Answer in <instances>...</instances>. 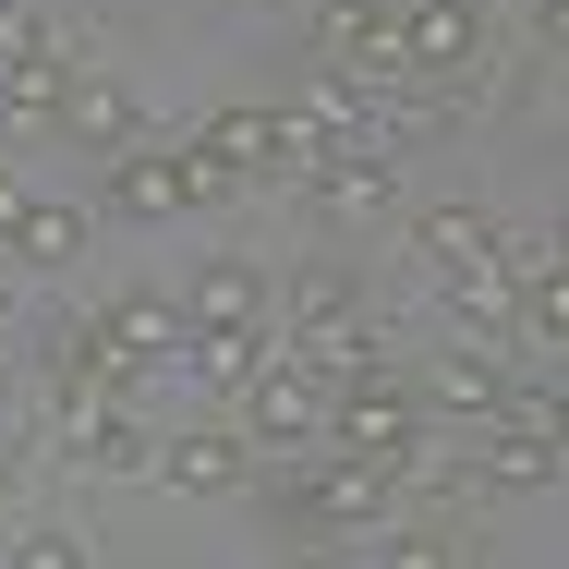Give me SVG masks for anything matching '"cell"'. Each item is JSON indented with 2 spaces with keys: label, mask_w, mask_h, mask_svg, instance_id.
Listing matches in <instances>:
<instances>
[{
  "label": "cell",
  "mask_w": 569,
  "mask_h": 569,
  "mask_svg": "<svg viewBox=\"0 0 569 569\" xmlns=\"http://www.w3.org/2000/svg\"><path fill=\"white\" fill-rule=\"evenodd\" d=\"M0 61H61V37H49L37 0H0Z\"/></svg>",
  "instance_id": "7402d4cb"
},
{
  "label": "cell",
  "mask_w": 569,
  "mask_h": 569,
  "mask_svg": "<svg viewBox=\"0 0 569 569\" xmlns=\"http://www.w3.org/2000/svg\"><path fill=\"white\" fill-rule=\"evenodd\" d=\"M242 437H254V449L328 437V363H316L303 340H267V363L242 376Z\"/></svg>",
  "instance_id": "3957f363"
},
{
  "label": "cell",
  "mask_w": 569,
  "mask_h": 569,
  "mask_svg": "<svg viewBox=\"0 0 569 569\" xmlns=\"http://www.w3.org/2000/svg\"><path fill=\"white\" fill-rule=\"evenodd\" d=\"M303 12H316V24H328V12H351V0H303Z\"/></svg>",
  "instance_id": "f546056e"
},
{
  "label": "cell",
  "mask_w": 569,
  "mask_h": 569,
  "mask_svg": "<svg viewBox=\"0 0 569 569\" xmlns=\"http://www.w3.org/2000/svg\"><path fill=\"white\" fill-rule=\"evenodd\" d=\"M0 425H12V376H0Z\"/></svg>",
  "instance_id": "1f68e13d"
},
{
  "label": "cell",
  "mask_w": 569,
  "mask_h": 569,
  "mask_svg": "<svg viewBox=\"0 0 569 569\" xmlns=\"http://www.w3.org/2000/svg\"><path fill=\"white\" fill-rule=\"evenodd\" d=\"M267 316H279V291H267L254 254H219V267L182 279V328H267Z\"/></svg>",
  "instance_id": "5bb4252c"
},
{
  "label": "cell",
  "mask_w": 569,
  "mask_h": 569,
  "mask_svg": "<svg viewBox=\"0 0 569 569\" xmlns=\"http://www.w3.org/2000/svg\"><path fill=\"white\" fill-rule=\"evenodd\" d=\"M558 254H569V219H558Z\"/></svg>",
  "instance_id": "d6a6232c"
},
{
  "label": "cell",
  "mask_w": 569,
  "mask_h": 569,
  "mask_svg": "<svg viewBox=\"0 0 569 569\" xmlns=\"http://www.w3.org/2000/svg\"><path fill=\"white\" fill-rule=\"evenodd\" d=\"M110 219H182V207H230V170L207 146H121L110 158Z\"/></svg>",
  "instance_id": "7a4b0ae2"
},
{
  "label": "cell",
  "mask_w": 569,
  "mask_h": 569,
  "mask_svg": "<svg viewBox=\"0 0 569 569\" xmlns=\"http://www.w3.org/2000/svg\"><path fill=\"white\" fill-rule=\"evenodd\" d=\"M533 24H546V49H569V0H533Z\"/></svg>",
  "instance_id": "d4e9b609"
},
{
  "label": "cell",
  "mask_w": 569,
  "mask_h": 569,
  "mask_svg": "<svg viewBox=\"0 0 569 569\" xmlns=\"http://www.w3.org/2000/svg\"><path fill=\"white\" fill-rule=\"evenodd\" d=\"M400 49H412L425 86L485 73V0H400Z\"/></svg>",
  "instance_id": "9c48e42d"
},
{
  "label": "cell",
  "mask_w": 569,
  "mask_h": 569,
  "mask_svg": "<svg viewBox=\"0 0 569 569\" xmlns=\"http://www.w3.org/2000/svg\"><path fill=\"white\" fill-rule=\"evenodd\" d=\"M170 497H230L242 472H254V437L242 425H182V437H158V460H146Z\"/></svg>",
  "instance_id": "8fae6325"
},
{
  "label": "cell",
  "mask_w": 569,
  "mask_h": 569,
  "mask_svg": "<svg viewBox=\"0 0 569 569\" xmlns=\"http://www.w3.org/2000/svg\"><path fill=\"white\" fill-rule=\"evenodd\" d=\"M86 207H73V194H37V182H24V207H12V242H0V254H12V267H73V254H86Z\"/></svg>",
  "instance_id": "2e32d148"
},
{
  "label": "cell",
  "mask_w": 569,
  "mask_h": 569,
  "mask_svg": "<svg viewBox=\"0 0 569 569\" xmlns=\"http://www.w3.org/2000/svg\"><path fill=\"white\" fill-rule=\"evenodd\" d=\"M509 316H521V340L569 351V254H558V267H533V279H521V303H509Z\"/></svg>",
  "instance_id": "44dd1931"
},
{
  "label": "cell",
  "mask_w": 569,
  "mask_h": 569,
  "mask_svg": "<svg viewBox=\"0 0 569 569\" xmlns=\"http://www.w3.org/2000/svg\"><path fill=\"white\" fill-rule=\"evenodd\" d=\"M569 449L546 437V412H509V425H485L472 437V485H497V497H533V485H558Z\"/></svg>",
  "instance_id": "7c38bea8"
},
{
  "label": "cell",
  "mask_w": 569,
  "mask_h": 569,
  "mask_svg": "<svg viewBox=\"0 0 569 569\" xmlns=\"http://www.w3.org/2000/svg\"><path fill=\"white\" fill-rule=\"evenodd\" d=\"M533 412H546V437H558V449H569V388H546V400H533Z\"/></svg>",
  "instance_id": "484cf974"
},
{
  "label": "cell",
  "mask_w": 569,
  "mask_h": 569,
  "mask_svg": "<svg viewBox=\"0 0 569 569\" xmlns=\"http://www.w3.org/2000/svg\"><path fill=\"white\" fill-rule=\"evenodd\" d=\"M425 400H437L449 425H472V437H485V425H509V412H533V388H521V376H509L497 351H472V340H460L449 363L425 376Z\"/></svg>",
  "instance_id": "30bf717a"
},
{
  "label": "cell",
  "mask_w": 569,
  "mask_h": 569,
  "mask_svg": "<svg viewBox=\"0 0 569 569\" xmlns=\"http://www.w3.org/2000/svg\"><path fill=\"white\" fill-rule=\"evenodd\" d=\"M12 569H98V558H86V533H61V521H37V533L12 546Z\"/></svg>",
  "instance_id": "603a6c76"
},
{
  "label": "cell",
  "mask_w": 569,
  "mask_h": 569,
  "mask_svg": "<svg viewBox=\"0 0 569 569\" xmlns=\"http://www.w3.org/2000/svg\"><path fill=\"white\" fill-rule=\"evenodd\" d=\"M61 133H73V146H98V158H121V146H146V98H133V86H110V73H73Z\"/></svg>",
  "instance_id": "9a60e30c"
},
{
  "label": "cell",
  "mask_w": 569,
  "mask_h": 569,
  "mask_svg": "<svg viewBox=\"0 0 569 569\" xmlns=\"http://www.w3.org/2000/svg\"><path fill=\"white\" fill-rule=\"evenodd\" d=\"M0 485H12V425H0Z\"/></svg>",
  "instance_id": "4dcf8cb0"
},
{
  "label": "cell",
  "mask_w": 569,
  "mask_h": 569,
  "mask_svg": "<svg viewBox=\"0 0 569 569\" xmlns=\"http://www.w3.org/2000/svg\"><path fill=\"white\" fill-rule=\"evenodd\" d=\"M340 328H363V279L328 254V267H303V279H291V340L316 351V340H340Z\"/></svg>",
  "instance_id": "ac0fdd59"
},
{
  "label": "cell",
  "mask_w": 569,
  "mask_h": 569,
  "mask_svg": "<svg viewBox=\"0 0 569 569\" xmlns=\"http://www.w3.org/2000/svg\"><path fill=\"white\" fill-rule=\"evenodd\" d=\"M182 146H207V158H219V170H230V194L279 182V110H267V98H230V110H207Z\"/></svg>",
  "instance_id": "4fadbf2b"
},
{
  "label": "cell",
  "mask_w": 569,
  "mask_h": 569,
  "mask_svg": "<svg viewBox=\"0 0 569 569\" xmlns=\"http://www.w3.org/2000/svg\"><path fill=\"white\" fill-rule=\"evenodd\" d=\"M61 98H73V61H0V121L12 133H49Z\"/></svg>",
  "instance_id": "d6986e66"
},
{
  "label": "cell",
  "mask_w": 569,
  "mask_h": 569,
  "mask_svg": "<svg viewBox=\"0 0 569 569\" xmlns=\"http://www.w3.org/2000/svg\"><path fill=\"white\" fill-rule=\"evenodd\" d=\"M12 303H24V291H12V254H0V340H12Z\"/></svg>",
  "instance_id": "4316f807"
},
{
  "label": "cell",
  "mask_w": 569,
  "mask_h": 569,
  "mask_svg": "<svg viewBox=\"0 0 569 569\" xmlns=\"http://www.w3.org/2000/svg\"><path fill=\"white\" fill-rule=\"evenodd\" d=\"M303 194H328L340 219H388V207H400V158H388V146H340Z\"/></svg>",
  "instance_id": "e0dca14e"
},
{
  "label": "cell",
  "mask_w": 569,
  "mask_h": 569,
  "mask_svg": "<svg viewBox=\"0 0 569 569\" xmlns=\"http://www.w3.org/2000/svg\"><path fill=\"white\" fill-rule=\"evenodd\" d=\"M291 569H351V558H328V546H303V558H291Z\"/></svg>",
  "instance_id": "f1b7e54d"
},
{
  "label": "cell",
  "mask_w": 569,
  "mask_h": 569,
  "mask_svg": "<svg viewBox=\"0 0 569 569\" xmlns=\"http://www.w3.org/2000/svg\"><path fill=\"white\" fill-rule=\"evenodd\" d=\"M376 569H460V546H449V533H388Z\"/></svg>",
  "instance_id": "cb8c5ba5"
},
{
  "label": "cell",
  "mask_w": 569,
  "mask_h": 569,
  "mask_svg": "<svg viewBox=\"0 0 569 569\" xmlns=\"http://www.w3.org/2000/svg\"><path fill=\"white\" fill-rule=\"evenodd\" d=\"M12 207H24V182H12V170H0V242H12Z\"/></svg>",
  "instance_id": "83f0119b"
},
{
  "label": "cell",
  "mask_w": 569,
  "mask_h": 569,
  "mask_svg": "<svg viewBox=\"0 0 569 569\" xmlns=\"http://www.w3.org/2000/svg\"><path fill=\"white\" fill-rule=\"evenodd\" d=\"M328 437H340V460L425 472V388H412L400 363H376V376H340V388H328Z\"/></svg>",
  "instance_id": "6da1fadb"
},
{
  "label": "cell",
  "mask_w": 569,
  "mask_h": 569,
  "mask_svg": "<svg viewBox=\"0 0 569 569\" xmlns=\"http://www.w3.org/2000/svg\"><path fill=\"white\" fill-rule=\"evenodd\" d=\"M412 254H425L449 291H497V279H521V267H509V230H497V207H472V194H449V207H412Z\"/></svg>",
  "instance_id": "277c9868"
},
{
  "label": "cell",
  "mask_w": 569,
  "mask_h": 569,
  "mask_svg": "<svg viewBox=\"0 0 569 569\" xmlns=\"http://www.w3.org/2000/svg\"><path fill=\"white\" fill-rule=\"evenodd\" d=\"M98 328H110V340L146 363V388H158V376L182 363V340H194V328H182V279H121V291H98Z\"/></svg>",
  "instance_id": "52a82bcc"
},
{
  "label": "cell",
  "mask_w": 569,
  "mask_h": 569,
  "mask_svg": "<svg viewBox=\"0 0 569 569\" xmlns=\"http://www.w3.org/2000/svg\"><path fill=\"white\" fill-rule=\"evenodd\" d=\"M388 497H400V472H376V460H328V472L279 485V509L303 533H388Z\"/></svg>",
  "instance_id": "8992f818"
},
{
  "label": "cell",
  "mask_w": 569,
  "mask_h": 569,
  "mask_svg": "<svg viewBox=\"0 0 569 569\" xmlns=\"http://www.w3.org/2000/svg\"><path fill=\"white\" fill-rule=\"evenodd\" d=\"M49 437H61V460H73V472H146V425H133V412H121L110 388H49Z\"/></svg>",
  "instance_id": "5b68a950"
},
{
  "label": "cell",
  "mask_w": 569,
  "mask_h": 569,
  "mask_svg": "<svg viewBox=\"0 0 569 569\" xmlns=\"http://www.w3.org/2000/svg\"><path fill=\"white\" fill-rule=\"evenodd\" d=\"M328 61H340V86H363V98L412 86V49H400V0H351V12H328Z\"/></svg>",
  "instance_id": "ba28073f"
},
{
  "label": "cell",
  "mask_w": 569,
  "mask_h": 569,
  "mask_svg": "<svg viewBox=\"0 0 569 569\" xmlns=\"http://www.w3.org/2000/svg\"><path fill=\"white\" fill-rule=\"evenodd\" d=\"M254 363H267V328H194L170 376H194V388H242Z\"/></svg>",
  "instance_id": "ffe728a7"
}]
</instances>
